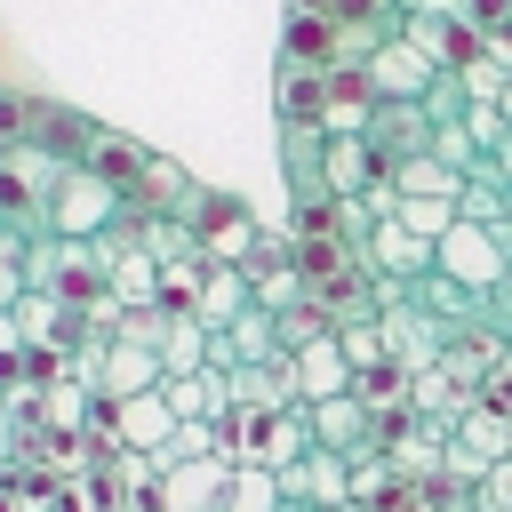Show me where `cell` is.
<instances>
[{
	"mask_svg": "<svg viewBox=\"0 0 512 512\" xmlns=\"http://www.w3.org/2000/svg\"><path fill=\"white\" fill-rule=\"evenodd\" d=\"M368 256L384 264V280H424V272H432V240H416V232H408V224H392V216L376 224Z\"/></svg>",
	"mask_w": 512,
	"mask_h": 512,
	"instance_id": "obj_15",
	"label": "cell"
},
{
	"mask_svg": "<svg viewBox=\"0 0 512 512\" xmlns=\"http://www.w3.org/2000/svg\"><path fill=\"white\" fill-rule=\"evenodd\" d=\"M368 72H376V96H408V104H424V88H432V72H448V64H432L416 40H384L376 56H368Z\"/></svg>",
	"mask_w": 512,
	"mask_h": 512,
	"instance_id": "obj_9",
	"label": "cell"
},
{
	"mask_svg": "<svg viewBox=\"0 0 512 512\" xmlns=\"http://www.w3.org/2000/svg\"><path fill=\"white\" fill-rule=\"evenodd\" d=\"M312 448H328V456H368L376 448V408L360 400V392H336V400H312Z\"/></svg>",
	"mask_w": 512,
	"mask_h": 512,
	"instance_id": "obj_5",
	"label": "cell"
},
{
	"mask_svg": "<svg viewBox=\"0 0 512 512\" xmlns=\"http://www.w3.org/2000/svg\"><path fill=\"white\" fill-rule=\"evenodd\" d=\"M72 168L104 176V184L128 200V184H136V168H144V144H136V136H112V128H96V136L80 144V160H72Z\"/></svg>",
	"mask_w": 512,
	"mask_h": 512,
	"instance_id": "obj_14",
	"label": "cell"
},
{
	"mask_svg": "<svg viewBox=\"0 0 512 512\" xmlns=\"http://www.w3.org/2000/svg\"><path fill=\"white\" fill-rule=\"evenodd\" d=\"M432 160H448V168H456V176H464V168H472V160H480V144H472V136H464V120H456V128H432Z\"/></svg>",
	"mask_w": 512,
	"mask_h": 512,
	"instance_id": "obj_26",
	"label": "cell"
},
{
	"mask_svg": "<svg viewBox=\"0 0 512 512\" xmlns=\"http://www.w3.org/2000/svg\"><path fill=\"white\" fill-rule=\"evenodd\" d=\"M8 424H16V400H8V384H0V448H8Z\"/></svg>",
	"mask_w": 512,
	"mask_h": 512,
	"instance_id": "obj_29",
	"label": "cell"
},
{
	"mask_svg": "<svg viewBox=\"0 0 512 512\" xmlns=\"http://www.w3.org/2000/svg\"><path fill=\"white\" fill-rule=\"evenodd\" d=\"M424 8H456V0H400V16H424Z\"/></svg>",
	"mask_w": 512,
	"mask_h": 512,
	"instance_id": "obj_30",
	"label": "cell"
},
{
	"mask_svg": "<svg viewBox=\"0 0 512 512\" xmlns=\"http://www.w3.org/2000/svg\"><path fill=\"white\" fill-rule=\"evenodd\" d=\"M160 368H168V376H192V368H208V328H200L192 312H176V320L160 328Z\"/></svg>",
	"mask_w": 512,
	"mask_h": 512,
	"instance_id": "obj_17",
	"label": "cell"
},
{
	"mask_svg": "<svg viewBox=\"0 0 512 512\" xmlns=\"http://www.w3.org/2000/svg\"><path fill=\"white\" fill-rule=\"evenodd\" d=\"M24 296V232H8L0 224V312Z\"/></svg>",
	"mask_w": 512,
	"mask_h": 512,
	"instance_id": "obj_23",
	"label": "cell"
},
{
	"mask_svg": "<svg viewBox=\"0 0 512 512\" xmlns=\"http://www.w3.org/2000/svg\"><path fill=\"white\" fill-rule=\"evenodd\" d=\"M224 488H232V464L224 456H192V464H168L152 504L160 512H224Z\"/></svg>",
	"mask_w": 512,
	"mask_h": 512,
	"instance_id": "obj_6",
	"label": "cell"
},
{
	"mask_svg": "<svg viewBox=\"0 0 512 512\" xmlns=\"http://www.w3.org/2000/svg\"><path fill=\"white\" fill-rule=\"evenodd\" d=\"M464 104H472V96H464V80H456V72H432V88H424L432 128H456V120H464Z\"/></svg>",
	"mask_w": 512,
	"mask_h": 512,
	"instance_id": "obj_20",
	"label": "cell"
},
{
	"mask_svg": "<svg viewBox=\"0 0 512 512\" xmlns=\"http://www.w3.org/2000/svg\"><path fill=\"white\" fill-rule=\"evenodd\" d=\"M464 136H472L480 152H496L512 128H504V112H496V104H464Z\"/></svg>",
	"mask_w": 512,
	"mask_h": 512,
	"instance_id": "obj_25",
	"label": "cell"
},
{
	"mask_svg": "<svg viewBox=\"0 0 512 512\" xmlns=\"http://www.w3.org/2000/svg\"><path fill=\"white\" fill-rule=\"evenodd\" d=\"M160 376H168V368H160V352H152V344H128V336H112L88 384H96L104 400H128V392H160Z\"/></svg>",
	"mask_w": 512,
	"mask_h": 512,
	"instance_id": "obj_8",
	"label": "cell"
},
{
	"mask_svg": "<svg viewBox=\"0 0 512 512\" xmlns=\"http://www.w3.org/2000/svg\"><path fill=\"white\" fill-rule=\"evenodd\" d=\"M224 512H288V504H280V472H272V464H232Z\"/></svg>",
	"mask_w": 512,
	"mask_h": 512,
	"instance_id": "obj_18",
	"label": "cell"
},
{
	"mask_svg": "<svg viewBox=\"0 0 512 512\" xmlns=\"http://www.w3.org/2000/svg\"><path fill=\"white\" fill-rule=\"evenodd\" d=\"M288 376L304 384V408H312V400H336V392H352V360H344V336H336V328L304 336V344L288 352Z\"/></svg>",
	"mask_w": 512,
	"mask_h": 512,
	"instance_id": "obj_7",
	"label": "cell"
},
{
	"mask_svg": "<svg viewBox=\"0 0 512 512\" xmlns=\"http://www.w3.org/2000/svg\"><path fill=\"white\" fill-rule=\"evenodd\" d=\"M280 64L328 72V64H336V24H328V16H288V24H280Z\"/></svg>",
	"mask_w": 512,
	"mask_h": 512,
	"instance_id": "obj_16",
	"label": "cell"
},
{
	"mask_svg": "<svg viewBox=\"0 0 512 512\" xmlns=\"http://www.w3.org/2000/svg\"><path fill=\"white\" fill-rule=\"evenodd\" d=\"M24 376H32V352H24V336H16V320H8V312H0V384H8V392H16V384H24Z\"/></svg>",
	"mask_w": 512,
	"mask_h": 512,
	"instance_id": "obj_24",
	"label": "cell"
},
{
	"mask_svg": "<svg viewBox=\"0 0 512 512\" xmlns=\"http://www.w3.org/2000/svg\"><path fill=\"white\" fill-rule=\"evenodd\" d=\"M120 216H128V200L104 176H88V168H64L56 192H48V232L56 240H104Z\"/></svg>",
	"mask_w": 512,
	"mask_h": 512,
	"instance_id": "obj_1",
	"label": "cell"
},
{
	"mask_svg": "<svg viewBox=\"0 0 512 512\" xmlns=\"http://www.w3.org/2000/svg\"><path fill=\"white\" fill-rule=\"evenodd\" d=\"M8 144H24V96L16 88H0V152Z\"/></svg>",
	"mask_w": 512,
	"mask_h": 512,
	"instance_id": "obj_27",
	"label": "cell"
},
{
	"mask_svg": "<svg viewBox=\"0 0 512 512\" xmlns=\"http://www.w3.org/2000/svg\"><path fill=\"white\" fill-rule=\"evenodd\" d=\"M496 112H504V128H512V80H504V96H496Z\"/></svg>",
	"mask_w": 512,
	"mask_h": 512,
	"instance_id": "obj_31",
	"label": "cell"
},
{
	"mask_svg": "<svg viewBox=\"0 0 512 512\" xmlns=\"http://www.w3.org/2000/svg\"><path fill=\"white\" fill-rule=\"evenodd\" d=\"M464 512H472V504H464Z\"/></svg>",
	"mask_w": 512,
	"mask_h": 512,
	"instance_id": "obj_33",
	"label": "cell"
},
{
	"mask_svg": "<svg viewBox=\"0 0 512 512\" xmlns=\"http://www.w3.org/2000/svg\"><path fill=\"white\" fill-rule=\"evenodd\" d=\"M368 152L392 168V160H416V152H432V112L424 104H408V96H376V112H368Z\"/></svg>",
	"mask_w": 512,
	"mask_h": 512,
	"instance_id": "obj_4",
	"label": "cell"
},
{
	"mask_svg": "<svg viewBox=\"0 0 512 512\" xmlns=\"http://www.w3.org/2000/svg\"><path fill=\"white\" fill-rule=\"evenodd\" d=\"M272 112L280 128H320L328 112V72H304V64H280V88H272ZM328 136V128H320Z\"/></svg>",
	"mask_w": 512,
	"mask_h": 512,
	"instance_id": "obj_12",
	"label": "cell"
},
{
	"mask_svg": "<svg viewBox=\"0 0 512 512\" xmlns=\"http://www.w3.org/2000/svg\"><path fill=\"white\" fill-rule=\"evenodd\" d=\"M488 160H496V176H504V192H512V136H504V144H496Z\"/></svg>",
	"mask_w": 512,
	"mask_h": 512,
	"instance_id": "obj_28",
	"label": "cell"
},
{
	"mask_svg": "<svg viewBox=\"0 0 512 512\" xmlns=\"http://www.w3.org/2000/svg\"><path fill=\"white\" fill-rule=\"evenodd\" d=\"M40 408H48V424H56V432H80V416H88V392H80L72 376H48V400H40Z\"/></svg>",
	"mask_w": 512,
	"mask_h": 512,
	"instance_id": "obj_21",
	"label": "cell"
},
{
	"mask_svg": "<svg viewBox=\"0 0 512 512\" xmlns=\"http://www.w3.org/2000/svg\"><path fill=\"white\" fill-rule=\"evenodd\" d=\"M368 112H376V72L368 64H328V112H320V128L328 136H360Z\"/></svg>",
	"mask_w": 512,
	"mask_h": 512,
	"instance_id": "obj_10",
	"label": "cell"
},
{
	"mask_svg": "<svg viewBox=\"0 0 512 512\" xmlns=\"http://www.w3.org/2000/svg\"><path fill=\"white\" fill-rule=\"evenodd\" d=\"M472 512H512V456H496V464L472 480Z\"/></svg>",
	"mask_w": 512,
	"mask_h": 512,
	"instance_id": "obj_22",
	"label": "cell"
},
{
	"mask_svg": "<svg viewBox=\"0 0 512 512\" xmlns=\"http://www.w3.org/2000/svg\"><path fill=\"white\" fill-rule=\"evenodd\" d=\"M56 176H64L56 152H40V144H8V152H0V224H8V232L48 224V192H56Z\"/></svg>",
	"mask_w": 512,
	"mask_h": 512,
	"instance_id": "obj_2",
	"label": "cell"
},
{
	"mask_svg": "<svg viewBox=\"0 0 512 512\" xmlns=\"http://www.w3.org/2000/svg\"><path fill=\"white\" fill-rule=\"evenodd\" d=\"M168 432H176V408H168L160 392H128V400H112V440H120V448L160 456V448H168Z\"/></svg>",
	"mask_w": 512,
	"mask_h": 512,
	"instance_id": "obj_11",
	"label": "cell"
},
{
	"mask_svg": "<svg viewBox=\"0 0 512 512\" xmlns=\"http://www.w3.org/2000/svg\"><path fill=\"white\" fill-rule=\"evenodd\" d=\"M432 272H448L456 288H472V296H496L504 280H512V256H504V240L496 232H480V224H448L440 240H432Z\"/></svg>",
	"mask_w": 512,
	"mask_h": 512,
	"instance_id": "obj_3",
	"label": "cell"
},
{
	"mask_svg": "<svg viewBox=\"0 0 512 512\" xmlns=\"http://www.w3.org/2000/svg\"><path fill=\"white\" fill-rule=\"evenodd\" d=\"M392 224H408L416 240H440L456 224V200H392Z\"/></svg>",
	"mask_w": 512,
	"mask_h": 512,
	"instance_id": "obj_19",
	"label": "cell"
},
{
	"mask_svg": "<svg viewBox=\"0 0 512 512\" xmlns=\"http://www.w3.org/2000/svg\"><path fill=\"white\" fill-rule=\"evenodd\" d=\"M504 384H512V352H504Z\"/></svg>",
	"mask_w": 512,
	"mask_h": 512,
	"instance_id": "obj_32",
	"label": "cell"
},
{
	"mask_svg": "<svg viewBox=\"0 0 512 512\" xmlns=\"http://www.w3.org/2000/svg\"><path fill=\"white\" fill-rule=\"evenodd\" d=\"M248 304H256V280H248L240 264H216V272L200 280V296H192V320H200V328H232Z\"/></svg>",
	"mask_w": 512,
	"mask_h": 512,
	"instance_id": "obj_13",
	"label": "cell"
}]
</instances>
